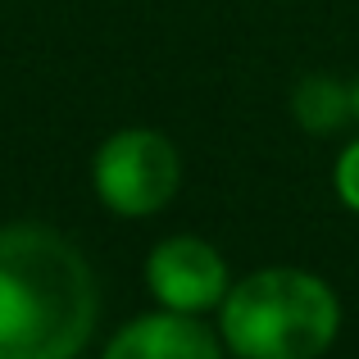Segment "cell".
<instances>
[{
    "label": "cell",
    "instance_id": "obj_7",
    "mask_svg": "<svg viewBox=\"0 0 359 359\" xmlns=\"http://www.w3.org/2000/svg\"><path fill=\"white\" fill-rule=\"evenodd\" d=\"M332 182H337V196H341V205L359 214V141H351V146L337 155Z\"/></svg>",
    "mask_w": 359,
    "mask_h": 359
},
{
    "label": "cell",
    "instance_id": "obj_4",
    "mask_svg": "<svg viewBox=\"0 0 359 359\" xmlns=\"http://www.w3.org/2000/svg\"><path fill=\"white\" fill-rule=\"evenodd\" d=\"M146 287L159 300V309L177 314H210L223 305L232 278L223 255L205 237H168L146 259Z\"/></svg>",
    "mask_w": 359,
    "mask_h": 359
},
{
    "label": "cell",
    "instance_id": "obj_5",
    "mask_svg": "<svg viewBox=\"0 0 359 359\" xmlns=\"http://www.w3.org/2000/svg\"><path fill=\"white\" fill-rule=\"evenodd\" d=\"M100 359H223V337H214L196 314L155 309L128 318Z\"/></svg>",
    "mask_w": 359,
    "mask_h": 359
},
{
    "label": "cell",
    "instance_id": "obj_2",
    "mask_svg": "<svg viewBox=\"0 0 359 359\" xmlns=\"http://www.w3.org/2000/svg\"><path fill=\"white\" fill-rule=\"evenodd\" d=\"M341 332V300L318 273L259 269L232 282L219 337L237 359H318Z\"/></svg>",
    "mask_w": 359,
    "mask_h": 359
},
{
    "label": "cell",
    "instance_id": "obj_1",
    "mask_svg": "<svg viewBox=\"0 0 359 359\" xmlns=\"http://www.w3.org/2000/svg\"><path fill=\"white\" fill-rule=\"evenodd\" d=\"M96 278L69 237L0 228V359H78L96 327Z\"/></svg>",
    "mask_w": 359,
    "mask_h": 359
},
{
    "label": "cell",
    "instance_id": "obj_3",
    "mask_svg": "<svg viewBox=\"0 0 359 359\" xmlns=\"http://www.w3.org/2000/svg\"><path fill=\"white\" fill-rule=\"evenodd\" d=\"M91 182L109 214L118 219H150L177 196L182 159L177 146L155 128H123L105 137L91 164Z\"/></svg>",
    "mask_w": 359,
    "mask_h": 359
},
{
    "label": "cell",
    "instance_id": "obj_6",
    "mask_svg": "<svg viewBox=\"0 0 359 359\" xmlns=\"http://www.w3.org/2000/svg\"><path fill=\"white\" fill-rule=\"evenodd\" d=\"M291 114L309 137H327L346 118H355V91L341 87L337 78H327V73H309L291 91Z\"/></svg>",
    "mask_w": 359,
    "mask_h": 359
},
{
    "label": "cell",
    "instance_id": "obj_8",
    "mask_svg": "<svg viewBox=\"0 0 359 359\" xmlns=\"http://www.w3.org/2000/svg\"><path fill=\"white\" fill-rule=\"evenodd\" d=\"M351 91H355V118H359V82H355V87H351Z\"/></svg>",
    "mask_w": 359,
    "mask_h": 359
}]
</instances>
